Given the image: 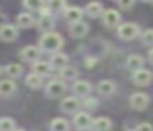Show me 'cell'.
Here are the masks:
<instances>
[{"label": "cell", "mask_w": 153, "mask_h": 131, "mask_svg": "<svg viewBox=\"0 0 153 131\" xmlns=\"http://www.w3.org/2000/svg\"><path fill=\"white\" fill-rule=\"evenodd\" d=\"M143 41L146 44H153V29H148V31L143 33Z\"/></svg>", "instance_id": "obj_31"}, {"label": "cell", "mask_w": 153, "mask_h": 131, "mask_svg": "<svg viewBox=\"0 0 153 131\" xmlns=\"http://www.w3.org/2000/svg\"><path fill=\"white\" fill-rule=\"evenodd\" d=\"M92 126H94V131H110L112 130V121L105 116H100L94 120Z\"/></svg>", "instance_id": "obj_14"}, {"label": "cell", "mask_w": 153, "mask_h": 131, "mask_svg": "<svg viewBox=\"0 0 153 131\" xmlns=\"http://www.w3.org/2000/svg\"><path fill=\"white\" fill-rule=\"evenodd\" d=\"M25 82H27V85L28 87H31V88H38V87H41V77L38 74H28L27 75V79H25Z\"/></svg>", "instance_id": "obj_25"}, {"label": "cell", "mask_w": 153, "mask_h": 131, "mask_svg": "<svg viewBox=\"0 0 153 131\" xmlns=\"http://www.w3.org/2000/svg\"><path fill=\"white\" fill-rule=\"evenodd\" d=\"M133 84L135 85H140V87H145V85L152 84L153 80V74L146 69H138V71L133 72Z\"/></svg>", "instance_id": "obj_4"}, {"label": "cell", "mask_w": 153, "mask_h": 131, "mask_svg": "<svg viewBox=\"0 0 153 131\" xmlns=\"http://www.w3.org/2000/svg\"><path fill=\"white\" fill-rule=\"evenodd\" d=\"M142 66H143V59L140 56H130L127 59V67L132 69V71H138V69H142Z\"/></svg>", "instance_id": "obj_22"}, {"label": "cell", "mask_w": 153, "mask_h": 131, "mask_svg": "<svg viewBox=\"0 0 153 131\" xmlns=\"http://www.w3.org/2000/svg\"><path fill=\"white\" fill-rule=\"evenodd\" d=\"M97 90H99L100 95L109 97V95H112L114 92H115V84L110 82V80H102V82H99V85H97Z\"/></svg>", "instance_id": "obj_16"}, {"label": "cell", "mask_w": 153, "mask_h": 131, "mask_svg": "<svg viewBox=\"0 0 153 131\" xmlns=\"http://www.w3.org/2000/svg\"><path fill=\"white\" fill-rule=\"evenodd\" d=\"M15 82L13 80H2L0 82V95L2 97H10L15 92Z\"/></svg>", "instance_id": "obj_19"}, {"label": "cell", "mask_w": 153, "mask_h": 131, "mask_svg": "<svg viewBox=\"0 0 153 131\" xmlns=\"http://www.w3.org/2000/svg\"><path fill=\"white\" fill-rule=\"evenodd\" d=\"M68 128H69V124L63 118H56L51 121V131H68Z\"/></svg>", "instance_id": "obj_24"}, {"label": "cell", "mask_w": 153, "mask_h": 131, "mask_svg": "<svg viewBox=\"0 0 153 131\" xmlns=\"http://www.w3.org/2000/svg\"><path fill=\"white\" fill-rule=\"evenodd\" d=\"M137 131H153V124H150V123H142V124H138Z\"/></svg>", "instance_id": "obj_32"}, {"label": "cell", "mask_w": 153, "mask_h": 131, "mask_svg": "<svg viewBox=\"0 0 153 131\" xmlns=\"http://www.w3.org/2000/svg\"><path fill=\"white\" fill-rule=\"evenodd\" d=\"M96 62H97L96 59H86V64H87V67H89V69L94 67V64H96Z\"/></svg>", "instance_id": "obj_34"}, {"label": "cell", "mask_w": 153, "mask_h": 131, "mask_svg": "<svg viewBox=\"0 0 153 131\" xmlns=\"http://www.w3.org/2000/svg\"><path fill=\"white\" fill-rule=\"evenodd\" d=\"M77 108H79V102H77V98H74V97H68V98H64V100L61 102V110L66 111V113H74Z\"/></svg>", "instance_id": "obj_13"}, {"label": "cell", "mask_w": 153, "mask_h": 131, "mask_svg": "<svg viewBox=\"0 0 153 131\" xmlns=\"http://www.w3.org/2000/svg\"><path fill=\"white\" fill-rule=\"evenodd\" d=\"M61 46H63V38L58 33L48 31L40 38V49L46 52H56L61 49Z\"/></svg>", "instance_id": "obj_1"}, {"label": "cell", "mask_w": 153, "mask_h": 131, "mask_svg": "<svg viewBox=\"0 0 153 131\" xmlns=\"http://www.w3.org/2000/svg\"><path fill=\"white\" fill-rule=\"evenodd\" d=\"M51 67H58V69H63L64 66H68V56L63 54V52H54L51 56V61H50Z\"/></svg>", "instance_id": "obj_15"}, {"label": "cell", "mask_w": 153, "mask_h": 131, "mask_svg": "<svg viewBox=\"0 0 153 131\" xmlns=\"http://www.w3.org/2000/svg\"><path fill=\"white\" fill-rule=\"evenodd\" d=\"M91 88H92L91 84L86 82V80H77V82H74V85H73V92L76 95H79V97H86V95H89Z\"/></svg>", "instance_id": "obj_12"}, {"label": "cell", "mask_w": 153, "mask_h": 131, "mask_svg": "<svg viewBox=\"0 0 153 131\" xmlns=\"http://www.w3.org/2000/svg\"><path fill=\"white\" fill-rule=\"evenodd\" d=\"M38 26H40L41 29H45V31H50V29L54 26V18L50 15V13H46V15H41L40 21H38Z\"/></svg>", "instance_id": "obj_20"}, {"label": "cell", "mask_w": 153, "mask_h": 131, "mask_svg": "<svg viewBox=\"0 0 153 131\" xmlns=\"http://www.w3.org/2000/svg\"><path fill=\"white\" fill-rule=\"evenodd\" d=\"M66 92V84L63 80H51L46 87V95L50 98H58Z\"/></svg>", "instance_id": "obj_3"}, {"label": "cell", "mask_w": 153, "mask_h": 131, "mask_svg": "<svg viewBox=\"0 0 153 131\" xmlns=\"http://www.w3.org/2000/svg\"><path fill=\"white\" fill-rule=\"evenodd\" d=\"M142 2H153V0H142Z\"/></svg>", "instance_id": "obj_36"}, {"label": "cell", "mask_w": 153, "mask_h": 131, "mask_svg": "<svg viewBox=\"0 0 153 131\" xmlns=\"http://www.w3.org/2000/svg\"><path fill=\"white\" fill-rule=\"evenodd\" d=\"M5 72H7L10 77H18V75L22 74V66H18V64H8L7 67H5Z\"/></svg>", "instance_id": "obj_29"}, {"label": "cell", "mask_w": 153, "mask_h": 131, "mask_svg": "<svg viewBox=\"0 0 153 131\" xmlns=\"http://www.w3.org/2000/svg\"><path fill=\"white\" fill-rule=\"evenodd\" d=\"M122 10H130L133 5H135V0H117Z\"/></svg>", "instance_id": "obj_30"}, {"label": "cell", "mask_w": 153, "mask_h": 131, "mask_svg": "<svg viewBox=\"0 0 153 131\" xmlns=\"http://www.w3.org/2000/svg\"><path fill=\"white\" fill-rule=\"evenodd\" d=\"M33 23H35V20L30 13H20V15L17 16V25L22 26V28H30Z\"/></svg>", "instance_id": "obj_21"}, {"label": "cell", "mask_w": 153, "mask_h": 131, "mask_svg": "<svg viewBox=\"0 0 153 131\" xmlns=\"http://www.w3.org/2000/svg\"><path fill=\"white\" fill-rule=\"evenodd\" d=\"M40 48H36V46H27V48L22 49V59L28 62H35L40 57Z\"/></svg>", "instance_id": "obj_10"}, {"label": "cell", "mask_w": 153, "mask_h": 131, "mask_svg": "<svg viewBox=\"0 0 153 131\" xmlns=\"http://www.w3.org/2000/svg\"><path fill=\"white\" fill-rule=\"evenodd\" d=\"M45 0H23V5L28 10H41Z\"/></svg>", "instance_id": "obj_28"}, {"label": "cell", "mask_w": 153, "mask_h": 131, "mask_svg": "<svg viewBox=\"0 0 153 131\" xmlns=\"http://www.w3.org/2000/svg\"><path fill=\"white\" fill-rule=\"evenodd\" d=\"M48 10L63 12V10H66V0H48Z\"/></svg>", "instance_id": "obj_23"}, {"label": "cell", "mask_w": 153, "mask_h": 131, "mask_svg": "<svg viewBox=\"0 0 153 131\" xmlns=\"http://www.w3.org/2000/svg\"><path fill=\"white\" fill-rule=\"evenodd\" d=\"M0 74H2V69H0Z\"/></svg>", "instance_id": "obj_38"}, {"label": "cell", "mask_w": 153, "mask_h": 131, "mask_svg": "<svg viewBox=\"0 0 153 131\" xmlns=\"http://www.w3.org/2000/svg\"><path fill=\"white\" fill-rule=\"evenodd\" d=\"M84 105H86L87 108H96L97 107V100H94V98H87V100H84Z\"/></svg>", "instance_id": "obj_33"}, {"label": "cell", "mask_w": 153, "mask_h": 131, "mask_svg": "<svg viewBox=\"0 0 153 131\" xmlns=\"http://www.w3.org/2000/svg\"><path fill=\"white\" fill-rule=\"evenodd\" d=\"M17 36H18V31L13 25H2L0 26V39L2 41L12 43L17 39Z\"/></svg>", "instance_id": "obj_6"}, {"label": "cell", "mask_w": 153, "mask_h": 131, "mask_svg": "<svg viewBox=\"0 0 153 131\" xmlns=\"http://www.w3.org/2000/svg\"><path fill=\"white\" fill-rule=\"evenodd\" d=\"M13 131H23V130H13Z\"/></svg>", "instance_id": "obj_37"}, {"label": "cell", "mask_w": 153, "mask_h": 131, "mask_svg": "<svg viewBox=\"0 0 153 131\" xmlns=\"http://www.w3.org/2000/svg\"><path fill=\"white\" fill-rule=\"evenodd\" d=\"M138 33H140L138 25H135V23H123V25L119 26V36L122 39H125V41H130V39L137 38Z\"/></svg>", "instance_id": "obj_2"}, {"label": "cell", "mask_w": 153, "mask_h": 131, "mask_svg": "<svg viewBox=\"0 0 153 131\" xmlns=\"http://www.w3.org/2000/svg\"><path fill=\"white\" fill-rule=\"evenodd\" d=\"M61 77L63 79H76L77 77V69L71 67V66H64L61 69Z\"/></svg>", "instance_id": "obj_27"}, {"label": "cell", "mask_w": 153, "mask_h": 131, "mask_svg": "<svg viewBox=\"0 0 153 131\" xmlns=\"http://www.w3.org/2000/svg\"><path fill=\"white\" fill-rule=\"evenodd\" d=\"M51 71V66L50 62H41V61H35L33 64V72L35 74H38L40 77H43V75H48Z\"/></svg>", "instance_id": "obj_18"}, {"label": "cell", "mask_w": 153, "mask_h": 131, "mask_svg": "<svg viewBox=\"0 0 153 131\" xmlns=\"http://www.w3.org/2000/svg\"><path fill=\"white\" fill-rule=\"evenodd\" d=\"M87 31H89V25L84 21L71 23V26H69V35L73 38H82V36L87 35Z\"/></svg>", "instance_id": "obj_8"}, {"label": "cell", "mask_w": 153, "mask_h": 131, "mask_svg": "<svg viewBox=\"0 0 153 131\" xmlns=\"http://www.w3.org/2000/svg\"><path fill=\"white\" fill-rule=\"evenodd\" d=\"M102 21L107 28H114L120 23V13L114 8H109V10H104L102 12Z\"/></svg>", "instance_id": "obj_5"}, {"label": "cell", "mask_w": 153, "mask_h": 131, "mask_svg": "<svg viewBox=\"0 0 153 131\" xmlns=\"http://www.w3.org/2000/svg\"><path fill=\"white\" fill-rule=\"evenodd\" d=\"M15 130V121L12 118L5 116L0 120V131H13Z\"/></svg>", "instance_id": "obj_26"}, {"label": "cell", "mask_w": 153, "mask_h": 131, "mask_svg": "<svg viewBox=\"0 0 153 131\" xmlns=\"http://www.w3.org/2000/svg\"><path fill=\"white\" fill-rule=\"evenodd\" d=\"M148 59H150V62H152V64H153V49H152V51L148 52Z\"/></svg>", "instance_id": "obj_35"}, {"label": "cell", "mask_w": 153, "mask_h": 131, "mask_svg": "<svg viewBox=\"0 0 153 131\" xmlns=\"http://www.w3.org/2000/svg\"><path fill=\"white\" fill-rule=\"evenodd\" d=\"M82 15H84V12L79 8V7H69V8L64 10V16H66V20H68L69 23L81 21Z\"/></svg>", "instance_id": "obj_11"}, {"label": "cell", "mask_w": 153, "mask_h": 131, "mask_svg": "<svg viewBox=\"0 0 153 131\" xmlns=\"http://www.w3.org/2000/svg\"><path fill=\"white\" fill-rule=\"evenodd\" d=\"M91 124H92V120H91L89 113L79 111V113L74 115V126L76 128H79V130H87Z\"/></svg>", "instance_id": "obj_9"}, {"label": "cell", "mask_w": 153, "mask_h": 131, "mask_svg": "<svg viewBox=\"0 0 153 131\" xmlns=\"http://www.w3.org/2000/svg\"><path fill=\"white\" fill-rule=\"evenodd\" d=\"M148 95L145 93H140V92H137V93H133L132 97H130V105H132V108H135V110H145L146 107H148Z\"/></svg>", "instance_id": "obj_7"}, {"label": "cell", "mask_w": 153, "mask_h": 131, "mask_svg": "<svg viewBox=\"0 0 153 131\" xmlns=\"http://www.w3.org/2000/svg\"><path fill=\"white\" fill-rule=\"evenodd\" d=\"M102 12H104V8H102V5H100L99 2H91V3H87V7H86V13L91 16V18L100 16Z\"/></svg>", "instance_id": "obj_17"}]
</instances>
